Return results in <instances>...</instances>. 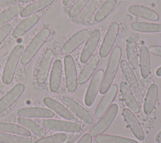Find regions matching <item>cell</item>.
Instances as JSON below:
<instances>
[{"label":"cell","mask_w":161,"mask_h":143,"mask_svg":"<svg viewBox=\"0 0 161 143\" xmlns=\"http://www.w3.org/2000/svg\"><path fill=\"white\" fill-rule=\"evenodd\" d=\"M121 56V49L119 46L115 47L109 56L103 80L99 88V93L104 94L111 87L117 73L119 61Z\"/></svg>","instance_id":"cell-1"},{"label":"cell","mask_w":161,"mask_h":143,"mask_svg":"<svg viewBox=\"0 0 161 143\" xmlns=\"http://www.w3.org/2000/svg\"><path fill=\"white\" fill-rule=\"evenodd\" d=\"M50 34L51 31L50 29L44 28L36 34L22 53L20 60L22 65H26L32 60L43 43L50 36Z\"/></svg>","instance_id":"cell-2"},{"label":"cell","mask_w":161,"mask_h":143,"mask_svg":"<svg viewBox=\"0 0 161 143\" xmlns=\"http://www.w3.org/2000/svg\"><path fill=\"white\" fill-rule=\"evenodd\" d=\"M24 50V46L22 45H16L9 55L2 75V80L4 84L9 85L14 78L15 71Z\"/></svg>","instance_id":"cell-3"},{"label":"cell","mask_w":161,"mask_h":143,"mask_svg":"<svg viewBox=\"0 0 161 143\" xmlns=\"http://www.w3.org/2000/svg\"><path fill=\"white\" fill-rule=\"evenodd\" d=\"M118 111V106L116 103L112 104L103 115L100 120L90 129L89 134L92 137L101 135L111 124Z\"/></svg>","instance_id":"cell-4"},{"label":"cell","mask_w":161,"mask_h":143,"mask_svg":"<svg viewBox=\"0 0 161 143\" xmlns=\"http://www.w3.org/2000/svg\"><path fill=\"white\" fill-rule=\"evenodd\" d=\"M64 69L67 88L70 92H74L77 85V75L75 63L71 55L64 57Z\"/></svg>","instance_id":"cell-5"},{"label":"cell","mask_w":161,"mask_h":143,"mask_svg":"<svg viewBox=\"0 0 161 143\" xmlns=\"http://www.w3.org/2000/svg\"><path fill=\"white\" fill-rule=\"evenodd\" d=\"M89 35L90 31L87 29L77 31L63 45L60 50L61 54L67 55L72 53L88 38Z\"/></svg>","instance_id":"cell-6"},{"label":"cell","mask_w":161,"mask_h":143,"mask_svg":"<svg viewBox=\"0 0 161 143\" xmlns=\"http://www.w3.org/2000/svg\"><path fill=\"white\" fill-rule=\"evenodd\" d=\"M119 29V25L116 22L112 23L109 26L99 51V54L102 58L107 56L111 50L118 36Z\"/></svg>","instance_id":"cell-7"},{"label":"cell","mask_w":161,"mask_h":143,"mask_svg":"<svg viewBox=\"0 0 161 143\" xmlns=\"http://www.w3.org/2000/svg\"><path fill=\"white\" fill-rule=\"evenodd\" d=\"M43 125L48 130L75 133L81 130L80 125L75 122L55 119H46L43 122Z\"/></svg>","instance_id":"cell-8"},{"label":"cell","mask_w":161,"mask_h":143,"mask_svg":"<svg viewBox=\"0 0 161 143\" xmlns=\"http://www.w3.org/2000/svg\"><path fill=\"white\" fill-rule=\"evenodd\" d=\"M104 74V73L103 70L102 69H99L95 73L92 78L86 92L84 98V102L87 106H91L94 103L98 90L100 88L101 85Z\"/></svg>","instance_id":"cell-9"},{"label":"cell","mask_w":161,"mask_h":143,"mask_svg":"<svg viewBox=\"0 0 161 143\" xmlns=\"http://www.w3.org/2000/svg\"><path fill=\"white\" fill-rule=\"evenodd\" d=\"M101 37L99 29H95L90 34L80 56V61L82 63H86L92 56L99 43Z\"/></svg>","instance_id":"cell-10"},{"label":"cell","mask_w":161,"mask_h":143,"mask_svg":"<svg viewBox=\"0 0 161 143\" xmlns=\"http://www.w3.org/2000/svg\"><path fill=\"white\" fill-rule=\"evenodd\" d=\"M24 90L25 85L23 83H17L0 98V114L9 109L18 99Z\"/></svg>","instance_id":"cell-11"},{"label":"cell","mask_w":161,"mask_h":143,"mask_svg":"<svg viewBox=\"0 0 161 143\" xmlns=\"http://www.w3.org/2000/svg\"><path fill=\"white\" fill-rule=\"evenodd\" d=\"M61 101L63 104L71 111L72 113L76 115L85 123L91 124L93 122V119L90 113L74 100L69 97H65L62 98Z\"/></svg>","instance_id":"cell-12"},{"label":"cell","mask_w":161,"mask_h":143,"mask_svg":"<svg viewBox=\"0 0 161 143\" xmlns=\"http://www.w3.org/2000/svg\"><path fill=\"white\" fill-rule=\"evenodd\" d=\"M123 117L133 134L140 140L145 139V134L142 126L133 112L129 109H124L122 112Z\"/></svg>","instance_id":"cell-13"},{"label":"cell","mask_w":161,"mask_h":143,"mask_svg":"<svg viewBox=\"0 0 161 143\" xmlns=\"http://www.w3.org/2000/svg\"><path fill=\"white\" fill-rule=\"evenodd\" d=\"M53 57V52L51 49H47L43 55L36 73V81L39 84L46 81Z\"/></svg>","instance_id":"cell-14"},{"label":"cell","mask_w":161,"mask_h":143,"mask_svg":"<svg viewBox=\"0 0 161 143\" xmlns=\"http://www.w3.org/2000/svg\"><path fill=\"white\" fill-rule=\"evenodd\" d=\"M19 117L26 118H50L55 114L50 109L43 107H25L18 110Z\"/></svg>","instance_id":"cell-15"},{"label":"cell","mask_w":161,"mask_h":143,"mask_svg":"<svg viewBox=\"0 0 161 143\" xmlns=\"http://www.w3.org/2000/svg\"><path fill=\"white\" fill-rule=\"evenodd\" d=\"M118 92V86L115 84L111 86L109 90L104 93L105 95L101 98L99 102L96 111L95 117L97 119H99L106 112L109 108V105L114 99Z\"/></svg>","instance_id":"cell-16"},{"label":"cell","mask_w":161,"mask_h":143,"mask_svg":"<svg viewBox=\"0 0 161 143\" xmlns=\"http://www.w3.org/2000/svg\"><path fill=\"white\" fill-rule=\"evenodd\" d=\"M43 103L60 116L67 120H72L74 118L73 114L62 103L49 97H45L43 99Z\"/></svg>","instance_id":"cell-17"},{"label":"cell","mask_w":161,"mask_h":143,"mask_svg":"<svg viewBox=\"0 0 161 143\" xmlns=\"http://www.w3.org/2000/svg\"><path fill=\"white\" fill-rule=\"evenodd\" d=\"M119 90L122 97L128 108L133 112L138 113L140 110V108L128 83L125 81H122L119 85Z\"/></svg>","instance_id":"cell-18"},{"label":"cell","mask_w":161,"mask_h":143,"mask_svg":"<svg viewBox=\"0 0 161 143\" xmlns=\"http://www.w3.org/2000/svg\"><path fill=\"white\" fill-rule=\"evenodd\" d=\"M39 16L38 14H31L21 21L13 29L12 36L14 38H18L25 34L31 29L38 21Z\"/></svg>","instance_id":"cell-19"},{"label":"cell","mask_w":161,"mask_h":143,"mask_svg":"<svg viewBox=\"0 0 161 143\" xmlns=\"http://www.w3.org/2000/svg\"><path fill=\"white\" fill-rule=\"evenodd\" d=\"M99 61V57L97 54L94 55L91 59H89L79 74L78 78V82L79 84L85 83L91 78L96 70Z\"/></svg>","instance_id":"cell-20"},{"label":"cell","mask_w":161,"mask_h":143,"mask_svg":"<svg viewBox=\"0 0 161 143\" xmlns=\"http://www.w3.org/2000/svg\"><path fill=\"white\" fill-rule=\"evenodd\" d=\"M158 94V87L155 83H152L148 88L143 105V111L146 115H150L153 110Z\"/></svg>","instance_id":"cell-21"},{"label":"cell","mask_w":161,"mask_h":143,"mask_svg":"<svg viewBox=\"0 0 161 143\" xmlns=\"http://www.w3.org/2000/svg\"><path fill=\"white\" fill-rule=\"evenodd\" d=\"M126 51L128 64L131 68L135 69L138 64V53L136 41L131 36L126 40Z\"/></svg>","instance_id":"cell-22"},{"label":"cell","mask_w":161,"mask_h":143,"mask_svg":"<svg viewBox=\"0 0 161 143\" xmlns=\"http://www.w3.org/2000/svg\"><path fill=\"white\" fill-rule=\"evenodd\" d=\"M62 63L60 60L57 59L53 64L52 68L50 77V89L52 92H55L58 90L62 77Z\"/></svg>","instance_id":"cell-23"},{"label":"cell","mask_w":161,"mask_h":143,"mask_svg":"<svg viewBox=\"0 0 161 143\" xmlns=\"http://www.w3.org/2000/svg\"><path fill=\"white\" fill-rule=\"evenodd\" d=\"M140 68L142 78H147L150 73L151 61L148 49L145 45L140 48Z\"/></svg>","instance_id":"cell-24"},{"label":"cell","mask_w":161,"mask_h":143,"mask_svg":"<svg viewBox=\"0 0 161 143\" xmlns=\"http://www.w3.org/2000/svg\"><path fill=\"white\" fill-rule=\"evenodd\" d=\"M128 11L132 15L151 21H157L159 18L158 14L155 11L142 6H130L128 8Z\"/></svg>","instance_id":"cell-25"},{"label":"cell","mask_w":161,"mask_h":143,"mask_svg":"<svg viewBox=\"0 0 161 143\" xmlns=\"http://www.w3.org/2000/svg\"><path fill=\"white\" fill-rule=\"evenodd\" d=\"M54 0H37L35 1L26 6H25L20 12V16L23 18L30 16L31 14H35L45 8L50 6Z\"/></svg>","instance_id":"cell-26"},{"label":"cell","mask_w":161,"mask_h":143,"mask_svg":"<svg viewBox=\"0 0 161 143\" xmlns=\"http://www.w3.org/2000/svg\"><path fill=\"white\" fill-rule=\"evenodd\" d=\"M0 132L13 134L25 137H30L31 133L26 129L13 123L0 122Z\"/></svg>","instance_id":"cell-27"},{"label":"cell","mask_w":161,"mask_h":143,"mask_svg":"<svg viewBox=\"0 0 161 143\" xmlns=\"http://www.w3.org/2000/svg\"><path fill=\"white\" fill-rule=\"evenodd\" d=\"M17 121L19 125L26 129L30 132H32L35 135L38 137H43L45 134V132L43 128H42L34 121L28 118L19 117L17 119Z\"/></svg>","instance_id":"cell-28"},{"label":"cell","mask_w":161,"mask_h":143,"mask_svg":"<svg viewBox=\"0 0 161 143\" xmlns=\"http://www.w3.org/2000/svg\"><path fill=\"white\" fill-rule=\"evenodd\" d=\"M131 28L134 31L142 33L161 32V23L134 22L131 23Z\"/></svg>","instance_id":"cell-29"},{"label":"cell","mask_w":161,"mask_h":143,"mask_svg":"<svg viewBox=\"0 0 161 143\" xmlns=\"http://www.w3.org/2000/svg\"><path fill=\"white\" fill-rule=\"evenodd\" d=\"M120 67L122 73H123L130 87L135 89L137 88L139 86L138 81L128 63L126 60H122L120 62Z\"/></svg>","instance_id":"cell-30"},{"label":"cell","mask_w":161,"mask_h":143,"mask_svg":"<svg viewBox=\"0 0 161 143\" xmlns=\"http://www.w3.org/2000/svg\"><path fill=\"white\" fill-rule=\"evenodd\" d=\"M116 4V0H106L99 8L95 14L94 19L97 22H101L113 10Z\"/></svg>","instance_id":"cell-31"},{"label":"cell","mask_w":161,"mask_h":143,"mask_svg":"<svg viewBox=\"0 0 161 143\" xmlns=\"http://www.w3.org/2000/svg\"><path fill=\"white\" fill-rule=\"evenodd\" d=\"M0 143H32V140L29 137L0 132Z\"/></svg>","instance_id":"cell-32"},{"label":"cell","mask_w":161,"mask_h":143,"mask_svg":"<svg viewBox=\"0 0 161 143\" xmlns=\"http://www.w3.org/2000/svg\"><path fill=\"white\" fill-rule=\"evenodd\" d=\"M97 143H138L136 140L117 135H99L96 137Z\"/></svg>","instance_id":"cell-33"},{"label":"cell","mask_w":161,"mask_h":143,"mask_svg":"<svg viewBox=\"0 0 161 143\" xmlns=\"http://www.w3.org/2000/svg\"><path fill=\"white\" fill-rule=\"evenodd\" d=\"M21 8L19 5H13L0 13V26L5 24L18 15Z\"/></svg>","instance_id":"cell-34"},{"label":"cell","mask_w":161,"mask_h":143,"mask_svg":"<svg viewBox=\"0 0 161 143\" xmlns=\"http://www.w3.org/2000/svg\"><path fill=\"white\" fill-rule=\"evenodd\" d=\"M101 4V0H92L91 3L80 13L79 19L81 21L88 19L99 9Z\"/></svg>","instance_id":"cell-35"},{"label":"cell","mask_w":161,"mask_h":143,"mask_svg":"<svg viewBox=\"0 0 161 143\" xmlns=\"http://www.w3.org/2000/svg\"><path fill=\"white\" fill-rule=\"evenodd\" d=\"M67 136L64 133H58L37 139L33 143H63L67 140Z\"/></svg>","instance_id":"cell-36"},{"label":"cell","mask_w":161,"mask_h":143,"mask_svg":"<svg viewBox=\"0 0 161 143\" xmlns=\"http://www.w3.org/2000/svg\"><path fill=\"white\" fill-rule=\"evenodd\" d=\"M91 0H77V1L70 7L68 15L70 18H74L79 14L88 5Z\"/></svg>","instance_id":"cell-37"},{"label":"cell","mask_w":161,"mask_h":143,"mask_svg":"<svg viewBox=\"0 0 161 143\" xmlns=\"http://www.w3.org/2000/svg\"><path fill=\"white\" fill-rule=\"evenodd\" d=\"M12 29V26L9 23L5 24L0 27V44L6 38Z\"/></svg>","instance_id":"cell-38"},{"label":"cell","mask_w":161,"mask_h":143,"mask_svg":"<svg viewBox=\"0 0 161 143\" xmlns=\"http://www.w3.org/2000/svg\"><path fill=\"white\" fill-rule=\"evenodd\" d=\"M92 136L89 133L84 134L76 143H91Z\"/></svg>","instance_id":"cell-39"},{"label":"cell","mask_w":161,"mask_h":143,"mask_svg":"<svg viewBox=\"0 0 161 143\" xmlns=\"http://www.w3.org/2000/svg\"><path fill=\"white\" fill-rule=\"evenodd\" d=\"M149 50L153 55L161 57V46H152Z\"/></svg>","instance_id":"cell-40"},{"label":"cell","mask_w":161,"mask_h":143,"mask_svg":"<svg viewBox=\"0 0 161 143\" xmlns=\"http://www.w3.org/2000/svg\"><path fill=\"white\" fill-rule=\"evenodd\" d=\"M77 0H62V4L64 6H69L73 3H74Z\"/></svg>","instance_id":"cell-41"},{"label":"cell","mask_w":161,"mask_h":143,"mask_svg":"<svg viewBox=\"0 0 161 143\" xmlns=\"http://www.w3.org/2000/svg\"><path fill=\"white\" fill-rule=\"evenodd\" d=\"M155 140L157 142L161 143V131H160L155 137Z\"/></svg>","instance_id":"cell-42"},{"label":"cell","mask_w":161,"mask_h":143,"mask_svg":"<svg viewBox=\"0 0 161 143\" xmlns=\"http://www.w3.org/2000/svg\"><path fill=\"white\" fill-rule=\"evenodd\" d=\"M155 74L157 77H161V66L158 67L155 72Z\"/></svg>","instance_id":"cell-43"},{"label":"cell","mask_w":161,"mask_h":143,"mask_svg":"<svg viewBox=\"0 0 161 143\" xmlns=\"http://www.w3.org/2000/svg\"><path fill=\"white\" fill-rule=\"evenodd\" d=\"M20 2H23V3H25V2H30V1H33L35 0H18Z\"/></svg>","instance_id":"cell-44"},{"label":"cell","mask_w":161,"mask_h":143,"mask_svg":"<svg viewBox=\"0 0 161 143\" xmlns=\"http://www.w3.org/2000/svg\"><path fill=\"white\" fill-rule=\"evenodd\" d=\"M0 69H1V65H0Z\"/></svg>","instance_id":"cell-45"}]
</instances>
